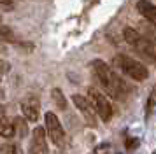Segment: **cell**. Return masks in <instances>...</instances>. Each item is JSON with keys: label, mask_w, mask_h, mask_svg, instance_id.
Listing matches in <instances>:
<instances>
[{"label": "cell", "mask_w": 156, "mask_h": 154, "mask_svg": "<svg viewBox=\"0 0 156 154\" xmlns=\"http://www.w3.org/2000/svg\"><path fill=\"white\" fill-rule=\"evenodd\" d=\"M0 39H2V40H5V42H16V35H14V32H12L9 26L0 25Z\"/></svg>", "instance_id": "cell-14"}, {"label": "cell", "mask_w": 156, "mask_h": 154, "mask_svg": "<svg viewBox=\"0 0 156 154\" xmlns=\"http://www.w3.org/2000/svg\"><path fill=\"white\" fill-rule=\"evenodd\" d=\"M154 105H156V91L154 93H151V96H149V109L154 107Z\"/></svg>", "instance_id": "cell-18"}, {"label": "cell", "mask_w": 156, "mask_h": 154, "mask_svg": "<svg viewBox=\"0 0 156 154\" xmlns=\"http://www.w3.org/2000/svg\"><path fill=\"white\" fill-rule=\"evenodd\" d=\"M139 145V138H126L125 140V147L126 149H135Z\"/></svg>", "instance_id": "cell-16"}, {"label": "cell", "mask_w": 156, "mask_h": 154, "mask_svg": "<svg viewBox=\"0 0 156 154\" xmlns=\"http://www.w3.org/2000/svg\"><path fill=\"white\" fill-rule=\"evenodd\" d=\"M88 98H90V102L93 103L95 110L98 114V117L102 119L104 123L111 121V117H112V114H114L112 105L109 103V100H107L97 88H88Z\"/></svg>", "instance_id": "cell-4"}, {"label": "cell", "mask_w": 156, "mask_h": 154, "mask_svg": "<svg viewBox=\"0 0 156 154\" xmlns=\"http://www.w3.org/2000/svg\"><path fill=\"white\" fill-rule=\"evenodd\" d=\"M72 102H74V105L77 107L79 110L83 112V116H84L86 123L90 126H95L97 124V110H95V107H93V103L90 102V98H84L83 95H74L72 96Z\"/></svg>", "instance_id": "cell-6"}, {"label": "cell", "mask_w": 156, "mask_h": 154, "mask_svg": "<svg viewBox=\"0 0 156 154\" xmlns=\"http://www.w3.org/2000/svg\"><path fill=\"white\" fill-rule=\"evenodd\" d=\"M0 154H23V151L18 144H2Z\"/></svg>", "instance_id": "cell-13"}, {"label": "cell", "mask_w": 156, "mask_h": 154, "mask_svg": "<svg viewBox=\"0 0 156 154\" xmlns=\"http://www.w3.org/2000/svg\"><path fill=\"white\" fill-rule=\"evenodd\" d=\"M0 135L4 138H12L16 135V128H14V123L11 119H0Z\"/></svg>", "instance_id": "cell-10"}, {"label": "cell", "mask_w": 156, "mask_h": 154, "mask_svg": "<svg viewBox=\"0 0 156 154\" xmlns=\"http://www.w3.org/2000/svg\"><path fill=\"white\" fill-rule=\"evenodd\" d=\"M46 131H48L51 142L55 145H58L60 149L65 145V131H63V128H62L60 119L53 112H46Z\"/></svg>", "instance_id": "cell-5"}, {"label": "cell", "mask_w": 156, "mask_h": 154, "mask_svg": "<svg viewBox=\"0 0 156 154\" xmlns=\"http://www.w3.org/2000/svg\"><path fill=\"white\" fill-rule=\"evenodd\" d=\"M147 37L154 42V46H156V33H154V32H147Z\"/></svg>", "instance_id": "cell-19"}, {"label": "cell", "mask_w": 156, "mask_h": 154, "mask_svg": "<svg viewBox=\"0 0 156 154\" xmlns=\"http://www.w3.org/2000/svg\"><path fill=\"white\" fill-rule=\"evenodd\" d=\"M4 117H5V107L0 105V119H4Z\"/></svg>", "instance_id": "cell-20"}, {"label": "cell", "mask_w": 156, "mask_h": 154, "mask_svg": "<svg viewBox=\"0 0 156 154\" xmlns=\"http://www.w3.org/2000/svg\"><path fill=\"white\" fill-rule=\"evenodd\" d=\"M0 79H2V74H0Z\"/></svg>", "instance_id": "cell-21"}, {"label": "cell", "mask_w": 156, "mask_h": 154, "mask_svg": "<svg viewBox=\"0 0 156 154\" xmlns=\"http://www.w3.org/2000/svg\"><path fill=\"white\" fill-rule=\"evenodd\" d=\"M111 152V145L109 144H100L98 147H95L93 154H109Z\"/></svg>", "instance_id": "cell-15"}, {"label": "cell", "mask_w": 156, "mask_h": 154, "mask_svg": "<svg viewBox=\"0 0 156 154\" xmlns=\"http://www.w3.org/2000/svg\"><path fill=\"white\" fill-rule=\"evenodd\" d=\"M123 37H125V40H126L142 58H146L149 61L156 63V46L149 37L142 35L140 32H137V30H133V28H130V26L123 28Z\"/></svg>", "instance_id": "cell-2"}, {"label": "cell", "mask_w": 156, "mask_h": 154, "mask_svg": "<svg viewBox=\"0 0 156 154\" xmlns=\"http://www.w3.org/2000/svg\"><path fill=\"white\" fill-rule=\"evenodd\" d=\"M51 98H53V102L58 105V109H62V110H65V109H67V98L63 96L62 89L55 88V89L51 91Z\"/></svg>", "instance_id": "cell-11"}, {"label": "cell", "mask_w": 156, "mask_h": 154, "mask_svg": "<svg viewBox=\"0 0 156 154\" xmlns=\"http://www.w3.org/2000/svg\"><path fill=\"white\" fill-rule=\"evenodd\" d=\"M114 65H116L123 74L130 75L132 79H135V81H146L149 77L147 68H146L140 61H137V60H133V58H130V56H126V54L114 56Z\"/></svg>", "instance_id": "cell-3"}, {"label": "cell", "mask_w": 156, "mask_h": 154, "mask_svg": "<svg viewBox=\"0 0 156 154\" xmlns=\"http://www.w3.org/2000/svg\"><path fill=\"white\" fill-rule=\"evenodd\" d=\"M46 130L42 126H37L32 133V145H30V154H49L48 145H46Z\"/></svg>", "instance_id": "cell-7"}, {"label": "cell", "mask_w": 156, "mask_h": 154, "mask_svg": "<svg viewBox=\"0 0 156 154\" xmlns=\"http://www.w3.org/2000/svg\"><path fill=\"white\" fill-rule=\"evenodd\" d=\"M137 11L149 21V23H154L156 25V5L149 0H139L137 2Z\"/></svg>", "instance_id": "cell-9"}, {"label": "cell", "mask_w": 156, "mask_h": 154, "mask_svg": "<svg viewBox=\"0 0 156 154\" xmlns=\"http://www.w3.org/2000/svg\"><path fill=\"white\" fill-rule=\"evenodd\" d=\"M153 154H156V151H154V152H153Z\"/></svg>", "instance_id": "cell-22"}, {"label": "cell", "mask_w": 156, "mask_h": 154, "mask_svg": "<svg viewBox=\"0 0 156 154\" xmlns=\"http://www.w3.org/2000/svg\"><path fill=\"white\" fill-rule=\"evenodd\" d=\"M91 68L95 72L97 79H98L100 86L111 96L116 98V100H125V96L128 95V86L121 81V77H118L114 74L107 63H104L102 60H95L91 63Z\"/></svg>", "instance_id": "cell-1"}, {"label": "cell", "mask_w": 156, "mask_h": 154, "mask_svg": "<svg viewBox=\"0 0 156 154\" xmlns=\"http://www.w3.org/2000/svg\"><path fill=\"white\" fill-rule=\"evenodd\" d=\"M0 7H4V9H12V7H14V0H0Z\"/></svg>", "instance_id": "cell-17"}, {"label": "cell", "mask_w": 156, "mask_h": 154, "mask_svg": "<svg viewBox=\"0 0 156 154\" xmlns=\"http://www.w3.org/2000/svg\"><path fill=\"white\" fill-rule=\"evenodd\" d=\"M12 123H14V128H16V135H20L21 138L28 135V124H27V121L23 117H14Z\"/></svg>", "instance_id": "cell-12"}, {"label": "cell", "mask_w": 156, "mask_h": 154, "mask_svg": "<svg viewBox=\"0 0 156 154\" xmlns=\"http://www.w3.org/2000/svg\"><path fill=\"white\" fill-rule=\"evenodd\" d=\"M39 110H41V103H39L37 98L30 96L21 102V112L25 114L27 121H32V123L39 121Z\"/></svg>", "instance_id": "cell-8"}]
</instances>
